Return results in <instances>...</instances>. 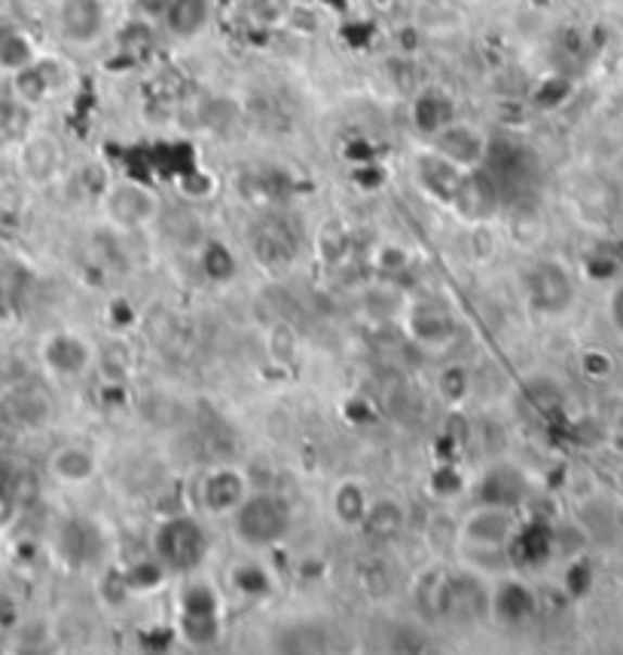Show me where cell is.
Returning a JSON list of instances; mask_svg holds the SVG:
<instances>
[{
	"label": "cell",
	"instance_id": "1",
	"mask_svg": "<svg viewBox=\"0 0 623 655\" xmlns=\"http://www.w3.org/2000/svg\"><path fill=\"white\" fill-rule=\"evenodd\" d=\"M232 530L251 549L279 545L291 530V508L276 493H247L232 512Z\"/></svg>",
	"mask_w": 623,
	"mask_h": 655
},
{
	"label": "cell",
	"instance_id": "2",
	"mask_svg": "<svg viewBox=\"0 0 623 655\" xmlns=\"http://www.w3.org/2000/svg\"><path fill=\"white\" fill-rule=\"evenodd\" d=\"M208 555L205 530L193 518H168L153 533V557L171 572H190Z\"/></svg>",
	"mask_w": 623,
	"mask_h": 655
},
{
	"label": "cell",
	"instance_id": "3",
	"mask_svg": "<svg viewBox=\"0 0 623 655\" xmlns=\"http://www.w3.org/2000/svg\"><path fill=\"white\" fill-rule=\"evenodd\" d=\"M181 634L193 646H214L220 640V606L212 585L190 582L181 591Z\"/></svg>",
	"mask_w": 623,
	"mask_h": 655
},
{
	"label": "cell",
	"instance_id": "4",
	"mask_svg": "<svg viewBox=\"0 0 623 655\" xmlns=\"http://www.w3.org/2000/svg\"><path fill=\"white\" fill-rule=\"evenodd\" d=\"M493 609V594L474 572H446L443 579V619L476 622Z\"/></svg>",
	"mask_w": 623,
	"mask_h": 655
},
{
	"label": "cell",
	"instance_id": "5",
	"mask_svg": "<svg viewBox=\"0 0 623 655\" xmlns=\"http://www.w3.org/2000/svg\"><path fill=\"white\" fill-rule=\"evenodd\" d=\"M104 209H107V218L114 221L116 227L138 230V227H148L150 221H156L160 197L150 187L123 181V185H111L107 197H104Z\"/></svg>",
	"mask_w": 623,
	"mask_h": 655
},
{
	"label": "cell",
	"instance_id": "6",
	"mask_svg": "<svg viewBox=\"0 0 623 655\" xmlns=\"http://www.w3.org/2000/svg\"><path fill=\"white\" fill-rule=\"evenodd\" d=\"M431 144H434V153L446 156L449 163H456L459 168L483 166V160L490 153L486 135L480 133L476 126H471V123H465V119L446 123L441 133L431 135Z\"/></svg>",
	"mask_w": 623,
	"mask_h": 655
},
{
	"label": "cell",
	"instance_id": "7",
	"mask_svg": "<svg viewBox=\"0 0 623 655\" xmlns=\"http://www.w3.org/2000/svg\"><path fill=\"white\" fill-rule=\"evenodd\" d=\"M449 205L465 221H474V224L490 221L495 215V209H498V185H495V178L480 166L465 168L459 187H456V197H453Z\"/></svg>",
	"mask_w": 623,
	"mask_h": 655
},
{
	"label": "cell",
	"instance_id": "8",
	"mask_svg": "<svg viewBox=\"0 0 623 655\" xmlns=\"http://www.w3.org/2000/svg\"><path fill=\"white\" fill-rule=\"evenodd\" d=\"M525 288H529V301H532V306L542 310V313H550V316H554V313H562V310L572 306V276L559 267V264H550V261L535 264V267L529 269Z\"/></svg>",
	"mask_w": 623,
	"mask_h": 655
},
{
	"label": "cell",
	"instance_id": "9",
	"mask_svg": "<svg viewBox=\"0 0 623 655\" xmlns=\"http://www.w3.org/2000/svg\"><path fill=\"white\" fill-rule=\"evenodd\" d=\"M510 533H513V521H510L508 505L483 503L461 524V537L474 549H501L510 542Z\"/></svg>",
	"mask_w": 623,
	"mask_h": 655
},
{
	"label": "cell",
	"instance_id": "10",
	"mask_svg": "<svg viewBox=\"0 0 623 655\" xmlns=\"http://www.w3.org/2000/svg\"><path fill=\"white\" fill-rule=\"evenodd\" d=\"M247 493V481L245 475L239 469H214L205 475L202 488H199V500H202V508L208 515H232Z\"/></svg>",
	"mask_w": 623,
	"mask_h": 655
},
{
	"label": "cell",
	"instance_id": "11",
	"mask_svg": "<svg viewBox=\"0 0 623 655\" xmlns=\"http://www.w3.org/2000/svg\"><path fill=\"white\" fill-rule=\"evenodd\" d=\"M251 249L257 254V261L266 267H284L296 257V236L284 221L266 218L257 224V230L251 234Z\"/></svg>",
	"mask_w": 623,
	"mask_h": 655
},
{
	"label": "cell",
	"instance_id": "12",
	"mask_svg": "<svg viewBox=\"0 0 623 655\" xmlns=\"http://www.w3.org/2000/svg\"><path fill=\"white\" fill-rule=\"evenodd\" d=\"M62 34L74 43H92L104 32V7L101 0H65L62 3Z\"/></svg>",
	"mask_w": 623,
	"mask_h": 655
},
{
	"label": "cell",
	"instance_id": "13",
	"mask_svg": "<svg viewBox=\"0 0 623 655\" xmlns=\"http://www.w3.org/2000/svg\"><path fill=\"white\" fill-rule=\"evenodd\" d=\"M43 355H47V365L65 377H80L92 365V350L77 335H55L47 343Z\"/></svg>",
	"mask_w": 623,
	"mask_h": 655
},
{
	"label": "cell",
	"instance_id": "14",
	"mask_svg": "<svg viewBox=\"0 0 623 655\" xmlns=\"http://www.w3.org/2000/svg\"><path fill=\"white\" fill-rule=\"evenodd\" d=\"M461 172H465V168L449 163L441 153H425V156L419 160V185L425 187L434 200L449 205L453 197H456V187H459L461 181Z\"/></svg>",
	"mask_w": 623,
	"mask_h": 655
},
{
	"label": "cell",
	"instance_id": "15",
	"mask_svg": "<svg viewBox=\"0 0 623 655\" xmlns=\"http://www.w3.org/2000/svg\"><path fill=\"white\" fill-rule=\"evenodd\" d=\"M208 18H212V0H168L163 22L171 37L193 40L205 32Z\"/></svg>",
	"mask_w": 623,
	"mask_h": 655
},
{
	"label": "cell",
	"instance_id": "16",
	"mask_svg": "<svg viewBox=\"0 0 623 655\" xmlns=\"http://www.w3.org/2000/svg\"><path fill=\"white\" fill-rule=\"evenodd\" d=\"M498 619L505 625H523L535 616V594L529 585L510 579V582H501L498 589L493 591V609Z\"/></svg>",
	"mask_w": 623,
	"mask_h": 655
},
{
	"label": "cell",
	"instance_id": "17",
	"mask_svg": "<svg viewBox=\"0 0 623 655\" xmlns=\"http://www.w3.org/2000/svg\"><path fill=\"white\" fill-rule=\"evenodd\" d=\"M407 328H410L412 340L425 343V347H437V343L453 337V319L446 316V310H441L437 303H416L410 310Z\"/></svg>",
	"mask_w": 623,
	"mask_h": 655
},
{
	"label": "cell",
	"instance_id": "18",
	"mask_svg": "<svg viewBox=\"0 0 623 655\" xmlns=\"http://www.w3.org/2000/svg\"><path fill=\"white\" fill-rule=\"evenodd\" d=\"M52 471L65 484H86V481H92L99 475V459L89 448L67 444V448L55 451V456H52Z\"/></svg>",
	"mask_w": 623,
	"mask_h": 655
},
{
	"label": "cell",
	"instance_id": "19",
	"mask_svg": "<svg viewBox=\"0 0 623 655\" xmlns=\"http://www.w3.org/2000/svg\"><path fill=\"white\" fill-rule=\"evenodd\" d=\"M410 117L412 126L431 138L434 133H441L446 123L456 119V111H453V101L446 99L443 92H422V96H416V101H412Z\"/></svg>",
	"mask_w": 623,
	"mask_h": 655
},
{
	"label": "cell",
	"instance_id": "20",
	"mask_svg": "<svg viewBox=\"0 0 623 655\" xmlns=\"http://www.w3.org/2000/svg\"><path fill=\"white\" fill-rule=\"evenodd\" d=\"M404 524H407V515H404V508H400L397 500H379V503H370L361 527L370 539L392 542V539L400 537Z\"/></svg>",
	"mask_w": 623,
	"mask_h": 655
},
{
	"label": "cell",
	"instance_id": "21",
	"mask_svg": "<svg viewBox=\"0 0 623 655\" xmlns=\"http://www.w3.org/2000/svg\"><path fill=\"white\" fill-rule=\"evenodd\" d=\"M523 488L525 484L520 471L513 469V466H498V469H493L480 481V496H483V503L513 505L520 503Z\"/></svg>",
	"mask_w": 623,
	"mask_h": 655
},
{
	"label": "cell",
	"instance_id": "22",
	"mask_svg": "<svg viewBox=\"0 0 623 655\" xmlns=\"http://www.w3.org/2000/svg\"><path fill=\"white\" fill-rule=\"evenodd\" d=\"M101 549V539L96 533V527H89V524H67L65 527V537H62V552L71 564H89V560H96Z\"/></svg>",
	"mask_w": 623,
	"mask_h": 655
},
{
	"label": "cell",
	"instance_id": "23",
	"mask_svg": "<svg viewBox=\"0 0 623 655\" xmlns=\"http://www.w3.org/2000/svg\"><path fill=\"white\" fill-rule=\"evenodd\" d=\"M367 508H370V503H367V493H364L361 484L343 481L333 490V515L343 527H361Z\"/></svg>",
	"mask_w": 623,
	"mask_h": 655
},
{
	"label": "cell",
	"instance_id": "24",
	"mask_svg": "<svg viewBox=\"0 0 623 655\" xmlns=\"http://www.w3.org/2000/svg\"><path fill=\"white\" fill-rule=\"evenodd\" d=\"M25 168L31 172L37 181H47L55 175L59 168V144L47 138V135H37L25 144Z\"/></svg>",
	"mask_w": 623,
	"mask_h": 655
},
{
	"label": "cell",
	"instance_id": "25",
	"mask_svg": "<svg viewBox=\"0 0 623 655\" xmlns=\"http://www.w3.org/2000/svg\"><path fill=\"white\" fill-rule=\"evenodd\" d=\"M202 269H205V276L214 279V282H230L232 276H236V269H239V261H236V254H232L227 242L208 239L202 245Z\"/></svg>",
	"mask_w": 623,
	"mask_h": 655
},
{
	"label": "cell",
	"instance_id": "26",
	"mask_svg": "<svg viewBox=\"0 0 623 655\" xmlns=\"http://www.w3.org/2000/svg\"><path fill=\"white\" fill-rule=\"evenodd\" d=\"M315 249H318L325 264H340L348 252V230L340 221H325L318 236H315Z\"/></svg>",
	"mask_w": 623,
	"mask_h": 655
},
{
	"label": "cell",
	"instance_id": "27",
	"mask_svg": "<svg viewBox=\"0 0 623 655\" xmlns=\"http://www.w3.org/2000/svg\"><path fill=\"white\" fill-rule=\"evenodd\" d=\"M294 0H247V13L260 28H284Z\"/></svg>",
	"mask_w": 623,
	"mask_h": 655
},
{
	"label": "cell",
	"instance_id": "28",
	"mask_svg": "<svg viewBox=\"0 0 623 655\" xmlns=\"http://www.w3.org/2000/svg\"><path fill=\"white\" fill-rule=\"evenodd\" d=\"M443 579L446 572H428L416 585V606L431 619H443Z\"/></svg>",
	"mask_w": 623,
	"mask_h": 655
},
{
	"label": "cell",
	"instance_id": "29",
	"mask_svg": "<svg viewBox=\"0 0 623 655\" xmlns=\"http://www.w3.org/2000/svg\"><path fill=\"white\" fill-rule=\"evenodd\" d=\"M165 567L153 557V560H135L129 570H126V579H129V589L131 591H141V594H148V591H156L165 582Z\"/></svg>",
	"mask_w": 623,
	"mask_h": 655
},
{
	"label": "cell",
	"instance_id": "30",
	"mask_svg": "<svg viewBox=\"0 0 623 655\" xmlns=\"http://www.w3.org/2000/svg\"><path fill=\"white\" fill-rule=\"evenodd\" d=\"M232 585H236L239 594H245V597H266V594L272 591L269 576H266V570L257 567V564L236 567V572H232Z\"/></svg>",
	"mask_w": 623,
	"mask_h": 655
},
{
	"label": "cell",
	"instance_id": "31",
	"mask_svg": "<svg viewBox=\"0 0 623 655\" xmlns=\"http://www.w3.org/2000/svg\"><path fill=\"white\" fill-rule=\"evenodd\" d=\"M266 350H269V358H272V362L288 365L296 353V337L294 331H291V325L279 322V325L269 331V337H266Z\"/></svg>",
	"mask_w": 623,
	"mask_h": 655
},
{
	"label": "cell",
	"instance_id": "32",
	"mask_svg": "<svg viewBox=\"0 0 623 655\" xmlns=\"http://www.w3.org/2000/svg\"><path fill=\"white\" fill-rule=\"evenodd\" d=\"M31 62H34V52L25 37L10 34V37L0 40V65L10 67V71H22V67L31 65Z\"/></svg>",
	"mask_w": 623,
	"mask_h": 655
},
{
	"label": "cell",
	"instance_id": "33",
	"mask_svg": "<svg viewBox=\"0 0 623 655\" xmlns=\"http://www.w3.org/2000/svg\"><path fill=\"white\" fill-rule=\"evenodd\" d=\"M437 389H441V395L446 402H461L465 395H468V389H471V377H468V370L461 368V365H449V368L441 370V377H437Z\"/></svg>",
	"mask_w": 623,
	"mask_h": 655
},
{
	"label": "cell",
	"instance_id": "34",
	"mask_svg": "<svg viewBox=\"0 0 623 655\" xmlns=\"http://www.w3.org/2000/svg\"><path fill=\"white\" fill-rule=\"evenodd\" d=\"M99 591H101V601L107 606H119L129 601V579H126V570H107L104 576H101L99 582Z\"/></svg>",
	"mask_w": 623,
	"mask_h": 655
},
{
	"label": "cell",
	"instance_id": "35",
	"mask_svg": "<svg viewBox=\"0 0 623 655\" xmlns=\"http://www.w3.org/2000/svg\"><path fill=\"white\" fill-rule=\"evenodd\" d=\"M431 488L437 496H453V493H459L461 490V478L459 471L453 469H437L431 475Z\"/></svg>",
	"mask_w": 623,
	"mask_h": 655
},
{
	"label": "cell",
	"instance_id": "36",
	"mask_svg": "<svg viewBox=\"0 0 623 655\" xmlns=\"http://www.w3.org/2000/svg\"><path fill=\"white\" fill-rule=\"evenodd\" d=\"M538 537H542V530H532V533H525V539L520 542V545L525 549V560H532V564L544 560L547 552H550V549H547V537L544 539H538Z\"/></svg>",
	"mask_w": 623,
	"mask_h": 655
},
{
	"label": "cell",
	"instance_id": "37",
	"mask_svg": "<svg viewBox=\"0 0 623 655\" xmlns=\"http://www.w3.org/2000/svg\"><path fill=\"white\" fill-rule=\"evenodd\" d=\"M581 365H584V370H587L590 377H596V380H602V377L611 374V362H608V355L602 353H587Z\"/></svg>",
	"mask_w": 623,
	"mask_h": 655
},
{
	"label": "cell",
	"instance_id": "38",
	"mask_svg": "<svg viewBox=\"0 0 623 655\" xmlns=\"http://www.w3.org/2000/svg\"><path fill=\"white\" fill-rule=\"evenodd\" d=\"M18 117H22V108H18L16 101L0 99V133H13Z\"/></svg>",
	"mask_w": 623,
	"mask_h": 655
},
{
	"label": "cell",
	"instance_id": "39",
	"mask_svg": "<svg viewBox=\"0 0 623 655\" xmlns=\"http://www.w3.org/2000/svg\"><path fill=\"white\" fill-rule=\"evenodd\" d=\"M138 13L144 18H163L168 10V0H135Z\"/></svg>",
	"mask_w": 623,
	"mask_h": 655
},
{
	"label": "cell",
	"instance_id": "40",
	"mask_svg": "<svg viewBox=\"0 0 623 655\" xmlns=\"http://www.w3.org/2000/svg\"><path fill=\"white\" fill-rule=\"evenodd\" d=\"M379 264H382L385 269H400L404 264H407V254H404V249L389 245V249H382V254H379Z\"/></svg>",
	"mask_w": 623,
	"mask_h": 655
},
{
	"label": "cell",
	"instance_id": "41",
	"mask_svg": "<svg viewBox=\"0 0 623 655\" xmlns=\"http://www.w3.org/2000/svg\"><path fill=\"white\" fill-rule=\"evenodd\" d=\"M611 319H614V325L623 331V288H618L614 298H611Z\"/></svg>",
	"mask_w": 623,
	"mask_h": 655
},
{
	"label": "cell",
	"instance_id": "42",
	"mask_svg": "<svg viewBox=\"0 0 623 655\" xmlns=\"http://www.w3.org/2000/svg\"><path fill=\"white\" fill-rule=\"evenodd\" d=\"M111 316H114V322H123L119 328H126V325L131 322V310L123 301H116L114 306H111Z\"/></svg>",
	"mask_w": 623,
	"mask_h": 655
},
{
	"label": "cell",
	"instance_id": "43",
	"mask_svg": "<svg viewBox=\"0 0 623 655\" xmlns=\"http://www.w3.org/2000/svg\"><path fill=\"white\" fill-rule=\"evenodd\" d=\"M10 515H13V500H10V493L0 488V524L10 521Z\"/></svg>",
	"mask_w": 623,
	"mask_h": 655
},
{
	"label": "cell",
	"instance_id": "44",
	"mask_svg": "<svg viewBox=\"0 0 623 655\" xmlns=\"http://www.w3.org/2000/svg\"><path fill=\"white\" fill-rule=\"evenodd\" d=\"M468 3H476V0H468Z\"/></svg>",
	"mask_w": 623,
	"mask_h": 655
},
{
	"label": "cell",
	"instance_id": "45",
	"mask_svg": "<svg viewBox=\"0 0 623 655\" xmlns=\"http://www.w3.org/2000/svg\"><path fill=\"white\" fill-rule=\"evenodd\" d=\"M220 3H227V0H220Z\"/></svg>",
	"mask_w": 623,
	"mask_h": 655
}]
</instances>
